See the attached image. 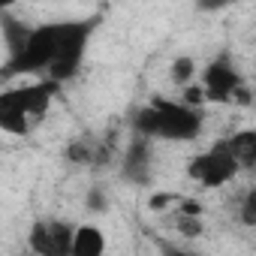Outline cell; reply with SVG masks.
Instances as JSON below:
<instances>
[{
	"mask_svg": "<svg viewBox=\"0 0 256 256\" xmlns=\"http://www.w3.org/2000/svg\"><path fill=\"white\" fill-rule=\"evenodd\" d=\"M178 229H181L184 235H199V232H202V223L196 220V214H181V217H178Z\"/></svg>",
	"mask_w": 256,
	"mask_h": 256,
	"instance_id": "9a60e30c",
	"label": "cell"
},
{
	"mask_svg": "<svg viewBox=\"0 0 256 256\" xmlns=\"http://www.w3.org/2000/svg\"><path fill=\"white\" fill-rule=\"evenodd\" d=\"M238 163L229 151V142L226 139H217L208 151L196 154L190 163H187V175L193 181H199L202 187H223L229 184L235 175H238Z\"/></svg>",
	"mask_w": 256,
	"mask_h": 256,
	"instance_id": "8992f818",
	"label": "cell"
},
{
	"mask_svg": "<svg viewBox=\"0 0 256 256\" xmlns=\"http://www.w3.org/2000/svg\"><path fill=\"white\" fill-rule=\"evenodd\" d=\"M70 253L72 256H102L106 253V235H102V229L100 226H90V223L72 226Z\"/></svg>",
	"mask_w": 256,
	"mask_h": 256,
	"instance_id": "9c48e42d",
	"label": "cell"
},
{
	"mask_svg": "<svg viewBox=\"0 0 256 256\" xmlns=\"http://www.w3.org/2000/svg\"><path fill=\"white\" fill-rule=\"evenodd\" d=\"M64 34H66V22H48V24H40V28H30L28 30V40L24 46L10 54L6 66L0 70V76L10 78V76H30V72H46L48 64L54 60L60 42H64Z\"/></svg>",
	"mask_w": 256,
	"mask_h": 256,
	"instance_id": "3957f363",
	"label": "cell"
},
{
	"mask_svg": "<svg viewBox=\"0 0 256 256\" xmlns=\"http://www.w3.org/2000/svg\"><path fill=\"white\" fill-rule=\"evenodd\" d=\"M226 142H229V151H232L238 169H253L256 166V133L253 130H238Z\"/></svg>",
	"mask_w": 256,
	"mask_h": 256,
	"instance_id": "30bf717a",
	"label": "cell"
},
{
	"mask_svg": "<svg viewBox=\"0 0 256 256\" xmlns=\"http://www.w3.org/2000/svg\"><path fill=\"white\" fill-rule=\"evenodd\" d=\"M202 96L208 102H247L250 100L247 82L241 78L229 54L214 58L202 70Z\"/></svg>",
	"mask_w": 256,
	"mask_h": 256,
	"instance_id": "5b68a950",
	"label": "cell"
},
{
	"mask_svg": "<svg viewBox=\"0 0 256 256\" xmlns=\"http://www.w3.org/2000/svg\"><path fill=\"white\" fill-rule=\"evenodd\" d=\"M102 157H106V151L94 148L88 139H76V142H70V145H66V160H70V163H76V166H90L94 160H100V163H102Z\"/></svg>",
	"mask_w": 256,
	"mask_h": 256,
	"instance_id": "8fae6325",
	"label": "cell"
},
{
	"mask_svg": "<svg viewBox=\"0 0 256 256\" xmlns=\"http://www.w3.org/2000/svg\"><path fill=\"white\" fill-rule=\"evenodd\" d=\"M58 84L54 82H36L24 88H6L0 90V130L10 136H28L30 124L42 120L52 100H54Z\"/></svg>",
	"mask_w": 256,
	"mask_h": 256,
	"instance_id": "7a4b0ae2",
	"label": "cell"
},
{
	"mask_svg": "<svg viewBox=\"0 0 256 256\" xmlns=\"http://www.w3.org/2000/svg\"><path fill=\"white\" fill-rule=\"evenodd\" d=\"M241 220H244V226H256V190H253V187L244 193V202H241Z\"/></svg>",
	"mask_w": 256,
	"mask_h": 256,
	"instance_id": "5bb4252c",
	"label": "cell"
},
{
	"mask_svg": "<svg viewBox=\"0 0 256 256\" xmlns=\"http://www.w3.org/2000/svg\"><path fill=\"white\" fill-rule=\"evenodd\" d=\"M169 76H172V84H178V88L190 84L193 76H196V60H193V58H175Z\"/></svg>",
	"mask_w": 256,
	"mask_h": 256,
	"instance_id": "4fadbf2b",
	"label": "cell"
},
{
	"mask_svg": "<svg viewBox=\"0 0 256 256\" xmlns=\"http://www.w3.org/2000/svg\"><path fill=\"white\" fill-rule=\"evenodd\" d=\"M120 175L133 184H148L151 178V139L148 136H133L130 148L124 151V160H120Z\"/></svg>",
	"mask_w": 256,
	"mask_h": 256,
	"instance_id": "ba28073f",
	"label": "cell"
},
{
	"mask_svg": "<svg viewBox=\"0 0 256 256\" xmlns=\"http://www.w3.org/2000/svg\"><path fill=\"white\" fill-rule=\"evenodd\" d=\"M88 208H90V211H102V208H106V196H102V190L94 187V190L88 193Z\"/></svg>",
	"mask_w": 256,
	"mask_h": 256,
	"instance_id": "e0dca14e",
	"label": "cell"
},
{
	"mask_svg": "<svg viewBox=\"0 0 256 256\" xmlns=\"http://www.w3.org/2000/svg\"><path fill=\"white\" fill-rule=\"evenodd\" d=\"M72 241V226L60 220H40L28 232V247L40 256H66Z\"/></svg>",
	"mask_w": 256,
	"mask_h": 256,
	"instance_id": "52a82bcc",
	"label": "cell"
},
{
	"mask_svg": "<svg viewBox=\"0 0 256 256\" xmlns=\"http://www.w3.org/2000/svg\"><path fill=\"white\" fill-rule=\"evenodd\" d=\"M229 4H232V0H196V10L199 12H217V10H223Z\"/></svg>",
	"mask_w": 256,
	"mask_h": 256,
	"instance_id": "2e32d148",
	"label": "cell"
},
{
	"mask_svg": "<svg viewBox=\"0 0 256 256\" xmlns=\"http://www.w3.org/2000/svg\"><path fill=\"white\" fill-rule=\"evenodd\" d=\"M202 112L199 106H187L184 100L154 96L151 106H142L133 114V130L148 139L163 142H193L202 133Z\"/></svg>",
	"mask_w": 256,
	"mask_h": 256,
	"instance_id": "6da1fadb",
	"label": "cell"
},
{
	"mask_svg": "<svg viewBox=\"0 0 256 256\" xmlns=\"http://www.w3.org/2000/svg\"><path fill=\"white\" fill-rule=\"evenodd\" d=\"M12 4H16V0H0V12H6V10H10Z\"/></svg>",
	"mask_w": 256,
	"mask_h": 256,
	"instance_id": "ac0fdd59",
	"label": "cell"
},
{
	"mask_svg": "<svg viewBox=\"0 0 256 256\" xmlns=\"http://www.w3.org/2000/svg\"><path fill=\"white\" fill-rule=\"evenodd\" d=\"M96 28H100V16H90V18H66L64 42H60L54 60H52L48 70H46L48 82L64 84V82L76 78V72L82 70V60H84L88 42H90V36H94Z\"/></svg>",
	"mask_w": 256,
	"mask_h": 256,
	"instance_id": "277c9868",
	"label": "cell"
},
{
	"mask_svg": "<svg viewBox=\"0 0 256 256\" xmlns=\"http://www.w3.org/2000/svg\"><path fill=\"white\" fill-rule=\"evenodd\" d=\"M0 16H4V12H0ZM28 30H30V28H24L22 22H16V18L4 16V36H6V48H10V54H16V52L24 46Z\"/></svg>",
	"mask_w": 256,
	"mask_h": 256,
	"instance_id": "7c38bea8",
	"label": "cell"
}]
</instances>
